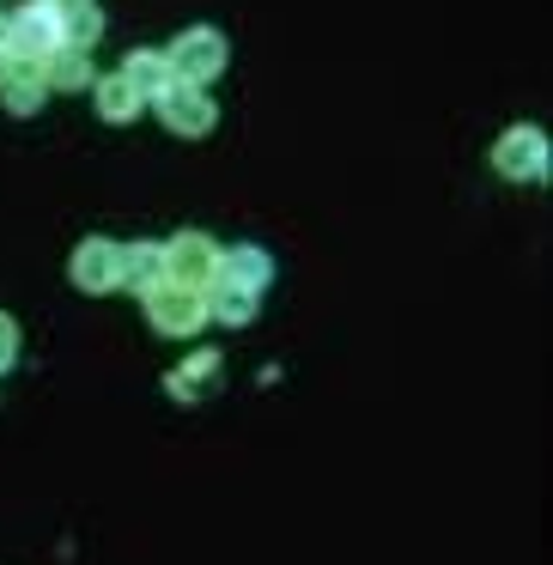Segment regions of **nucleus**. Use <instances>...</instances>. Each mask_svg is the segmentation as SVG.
Listing matches in <instances>:
<instances>
[{
  "label": "nucleus",
  "mask_w": 553,
  "mask_h": 565,
  "mask_svg": "<svg viewBox=\"0 0 553 565\" xmlns=\"http://www.w3.org/2000/svg\"><path fill=\"white\" fill-rule=\"evenodd\" d=\"M140 305H147L152 334H164V341H189V334L208 329V292H189L177 280H159L152 292H140Z\"/></svg>",
  "instance_id": "obj_1"
},
{
  "label": "nucleus",
  "mask_w": 553,
  "mask_h": 565,
  "mask_svg": "<svg viewBox=\"0 0 553 565\" xmlns=\"http://www.w3.org/2000/svg\"><path fill=\"white\" fill-rule=\"evenodd\" d=\"M164 62H171V74L183 79V86H213V79L225 74V38L213 25H189V31H177Z\"/></svg>",
  "instance_id": "obj_2"
},
{
  "label": "nucleus",
  "mask_w": 553,
  "mask_h": 565,
  "mask_svg": "<svg viewBox=\"0 0 553 565\" xmlns=\"http://www.w3.org/2000/svg\"><path fill=\"white\" fill-rule=\"evenodd\" d=\"M13 50H7V62H50L55 50H62V19H55V0H25L13 19Z\"/></svg>",
  "instance_id": "obj_3"
},
{
  "label": "nucleus",
  "mask_w": 553,
  "mask_h": 565,
  "mask_svg": "<svg viewBox=\"0 0 553 565\" xmlns=\"http://www.w3.org/2000/svg\"><path fill=\"white\" fill-rule=\"evenodd\" d=\"M213 274H220V244L208 232H177L164 244V280L189 286V292H208Z\"/></svg>",
  "instance_id": "obj_4"
},
{
  "label": "nucleus",
  "mask_w": 553,
  "mask_h": 565,
  "mask_svg": "<svg viewBox=\"0 0 553 565\" xmlns=\"http://www.w3.org/2000/svg\"><path fill=\"white\" fill-rule=\"evenodd\" d=\"M159 122L171 128L177 140H208L213 128H220V104L208 98V86H183V79H177L159 98Z\"/></svg>",
  "instance_id": "obj_5"
},
{
  "label": "nucleus",
  "mask_w": 553,
  "mask_h": 565,
  "mask_svg": "<svg viewBox=\"0 0 553 565\" xmlns=\"http://www.w3.org/2000/svg\"><path fill=\"white\" fill-rule=\"evenodd\" d=\"M67 274H74V286H79L86 298L123 292V244H116V237H79Z\"/></svg>",
  "instance_id": "obj_6"
},
{
  "label": "nucleus",
  "mask_w": 553,
  "mask_h": 565,
  "mask_svg": "<svg viewBox=\"0 0 553 565\" xmlns=\"http://www.w3.org/2000/svg\"><path fill=\"white\" fill-rule=\"evenodd\" d=\"M492 171L511 177V183H541L547 177V135L535 122H517L511 135H499L492 147Z\"/></svg>",
  "instance_id": "obj_7"
},
{
  "label": "nucleus",
  "mask_w": 553,
  "mask_h": 565,
  "mask_svg": "<svg viewBox=\"0 0 553 565\" xmlns=\"http://www.w3.org/2000/svg\"><path fill=\"white\" fill-rule=\"evenodd\" d=\"M268 280H274V256H268V249H256V244L220 249V274H213V286H237V292L262 298V292H268Z\"/></svg>",
  "instance_id": "obj_8"
},
{
  "label": "nucleus",
  "mask_w": 553,
  "mask_h": 565,
  "mask_svg": "<svg viewBox=\"0 0 553 565\" xmlns=\"http://www.w3.org/2000/svg\"><path fill=\"white\" fill-rule=\"evenodd\" d=\"M0 104L13 116H38L50 104V79L38 62H0Z\"/></svg>",
  "instance_id": "obj_9"
},
{
  "label": "nucleus",
  "mask_w": 553,
  "mask_h": 565,
  "mask_svg": "<svg viewBox=\"0 0 553 565\" xmlns=\"http://www.w3.org/2000/svg\"><path fill=\"white\" fill-rule=\"evenodd\" d=\"M55 19H62V50H86L104 38V13L98 0H55Z\"/></svg>",
  "instance_id": "obj_10"
},
{
  "label": "nucleus",
  "mask_w": 553,
  "mask_h": 565,
  "mask_svg": "<svg viewBox=\"0 0 553 565\" xmlns=\"http://www.w3.org/2000/svg\"><path fill=\"white\" fill-rule=\"evenodd\" d=\"M213 383H220V353H195L164 377V395L171 402H201V395H213Z\"/></svg>",
  "instance_id": "obj_11"
},
{
  "label": "nucleus",
  "mask_w": 553,
  "mask_h": 565,
  "mask_svg": "<svg viewBox=\"0 0 553 565\" xmlns=\"http://www.w3.org/2000/svg\"><path fill=\"white\" fill-rule=\"evenodd\" d=\"M123 79H128V86H135V92H140V98H147V104H159L164 92L177 86L171 62H164L159 50H135V55H128V62H123Z\"/></svg>",
  "instance_id": "obj_12"
},
{
  "label": "nucleus",
  "mask_w": 553,
  "mask_h": 565,
  "mask_svg": "<svg viewBox=\"0 0 553 565\" xmlns=\"http://www.w3.org/2000/svg\"><path fill=\"white\" fill-rule=\"evenodd\" d=\"M43 79H50V92H92L98 86V67H92L86 50H55L43 62Z\"/></svg>",
  "instance_id": "obj_13"
},
{
  "label": "nucleus",
  "mask_w": 553,
  "mask_h": 565,
  "mask_svg": "<svg viewBox=\"0 0 553 565\" xmlns=\"http://www.w3.org/2000/svg\"><path fill=\"white\" fill-rule=\"evenodd\" d=\"M164 280V249L159 244H123V292H152Z\"/></svg>",
  "instance_id": "obj_14"
},
{
  "label": "nucleus",
  "mask_w": 553,
  "mask_h": 565,
  "mask_svg": "<svg viewBox=\"0 0 553 565\" xmlns=\"http://www.w3.org/2000/svg\"><path fill=\"white\" fill-rule=\"evenodd\" d=\"M92 104H98V116H104V122H116V128L135 122V116L147 110V98H140V92L128 86L123 74H116V79H98V86H92Z\"/></svg>",
  "instance_id": "obj_15"
},
{
  "label": "nucleus",
  "mask_w": 553,
  "mask_h": 565,
  "mask_svg": "<svg viewBox=\"0 0 553 565\" xmlns=\"http://www.w3.org/2000/svg\"><path fill=\"white\" fill-rule=\"evenodd\" d=\"M256 310H262V298L237 292V286H208V317H220L225 329H249Z\"/></svg>",
  "instance_id": "obj_16"
},
{
  "label": "nucleus",
  "mask_w": 553,
  "mask_h": 565,
  "mask_svg": "<svg viewBox=\"0 0 553 565\" xmlns=\"http://www.w3.org/2000/svg\"><path fill=\"white\" fill-rule=\"evenodd\" d=\"M13 359H19V322L7 317V310H0V377L13 371Z\"/></svg>",
  "instance_id": "obj_17"
},
{
  "label": "nucleus",
  "mask_w": 553,
  "mask_h": 565,
  "mask_svg": "<svg viewBox=\"0 0 553 565\" xmlns=\"http://www.w3.org/2000/svg\"><path fill=\"white\" fill-rule=\"evenodd\" d=\"M7 50H13V25L0 19V62H7Z\"/></svg>",
  "instance_id": "obj_18"
}]
</instances>
